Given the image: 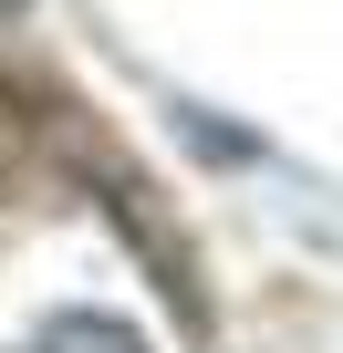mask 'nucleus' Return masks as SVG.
Instances as JSON below:
<instances>
[{"mask_svg":"<svg viewBox=\"0 0 343 353\" xmlns=\"http://www.w3.org/2000/svg\"><path fill=\"white\" fill-rule=\"evenodd\" d=\"M21 353H146L125 322H104V312H63V322H42Z\"/></svg>","mask_w":343,"mask_h":353,"instance_id":"nucleus-1","label":"nucleus"}]
</instances>
